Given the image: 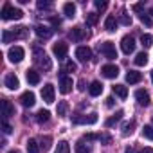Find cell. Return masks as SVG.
<instances>
[{
    "label": "cell",
    "instance_id": "25",
    "mask_svg": "<svg viewBox=\"0 0 153 153\" xmlns=\"http://www.w3.org/2000/svg\"><path fill=\"white\" fill-rule=\"evenodd\" d=\"M51 144H52V137L45 135V137H42V139H40V149H42L43 153L51 149Z\"/></svg>",
    "mask_w": 153,
    "mask_h": 153
},
{
    "label": "cell",
    "instance_id": "45",
    "mask_svg": "<svg viewBox=\"0 0 153 153\" xmlns=\"http://www.w3.org/2000/svg\"><path fill=\"white\" fill-rule=\"evenodd\" d=\"M83 139H85V140H96V139H99V135H94V133H88V135H85Z\"/></svg>",
    "mask_w": 153,
    "mask_h": 153
},
{
    "label": "cell",
    "instance_id": "40",
    "mask_svg": "<svg viewBox=\"0 0 153 153\" xmlns=\"http://www.w3.org/2000/svg\"><path fill=\"white\" fill-rule=\"evenodd\" d=\"M36 6H38V9H51L52 7V4L51 2H45V0H40Z\"/></svg>",
    "mask_w": 153,
    "mask_h": 153
},
{
    "label": "cell",
    "instance_id": "51",
    "mask_svg": "<svg viewBox=\"0 0 153 153\" xmlns=\"http://www.w3.org/2000/svg\"><path fill=\"white\" fill-rule=\"evenodd\" d=\"M148 15H149V16L153 18V7H149V11H148Z\"/></svg>",
    "mask_w": 153,
    "mask_h": 153
},
{
    "label": "cell",
    "instance_id": "11",
    "mask_svg": "<svg viewBox=\"0 0 153 153\" xmlns=\"http://www.w3.org/2000/svg\"><path fill=\"white\" fill-rule=\"evenodd\" d=\"M121 49H123L124 54H131V52L135 51V40H133L131 36H123V40H121Z\"/></svg>",
    "mask_w": 153,
    "mask_h": 153
},
{
    "label": "cell",
    "instance_id": "42",
    "mask_svg": "<svg viewBox=\"0 0 153 153\" xmlns=\"http://www.w3.org/2000/svg\"><path fill=\"white\" fill-rule=\"evenodd\" d=\"M131 9H133L135 13H139V16H140V15L144 13V11H142V9H144V4H133V7H131Z\"/></svg>",
    "mask_w": 153,
    "mask_h": 153
},
{
    "label": "cell",
    "instance_id": "12",
    "mask_svg": "<svg viewBox=\"0 0 153 153\" xmlns=\"http://www.w3.org/2000/svg\"><path fill=\"white\" fill-rule=\"evenodd\" d=\"M101 74L108 79H114L119 76V68H117V65H105V67H101Z\"/></svg>",
    "mask_w": 153,
    "mask_h": 153
},
{
    "label": "cell",
    "instance_id": "24",
    "mask_svg": "<svg viewBox=\"0 0 153 153\" xmlns=\"http://www.w3.org/2000/svg\"><path fill=\"white\" fill-rule=\"evenodd\" d=\"M123 115H124V114H123V110H119V112H117L115 115H112L110 119H106V123H105V126H106V128H110V126H114V124H117V123H119V121L123 119Z\"/></svg>",
    "mask_w": 153,
    "mask_h": 153
},
{
    "label": "cell",
    "instance_id": "27",
    "mask_svg": "<svg viewBox=\"0 0 153 153\" xmlns=\"http://www.w3.org/2000/svg\"><path fill=\"white\" fill-rule=\"evenodd\" d=\"M133 61H135V65H137V67H144V65L148 63V54H146V52H139V54L135 56V59H133Z\"/></svg>",
    "mask_w": 153,
    "mask_h": 153
},
{
    "label": "cell",
    "instance_id": "46",
    "mask_svg": "<svg viewBox=\"0 0 153 153\" xmlns=\"http://www.w3.org/2000/svg\"><path fill=\"white\" fill-rule=\"evenodd\" d=\"M114 103H115V101H114V97H112V96H110V97H106V106H108V108H112V106H114Z\"/></svg>",
    "mask_w": 153,
    "mask_h": 153
},
{
    "label": "cell",
    "instance_id": "39",
    "mask_svg": "<svg viewBox=\"0 0 153 153\" xmlns=\"http://www.w3.org/2000/svg\"><path fill=\"white\" fill-rule=\"evenodd\" d=\"M139 18H140V22H142L144 25H148V27H151V24H153V22H151V16H149V15H146V13H142V15H140Z\"/></svg>",
    "mask_w": 153,
    "mask_h": 153
},
{
    "label": "cell",
    "instance_id": "10",
    "mask_svg": "<svg viewBox=\"0 0 153 153\" xmlns=\"http://www.w3.org/2000/svg\"><path fill=\"white\" fill-rule=\"evenodd\" d=\"M76 58L79 61H83V63L90 61L92 59V49L90 47H78L76 49Z\"/></svg>",
    "mask_w": 153,
    "mask_h": 153
},
{
    "label": "cell",
    "instance_id": "1",
    "mask_svg": "<svg viewBox=\"0 0 153 153\" xmlns=\"http://www.w3.org/2000/svg\"><path fill=\"white\" fill-rule=\"evenodd\" d=\"M33 56H34V63L42 68V70H51V67H52V61H51V58L47 56V52L43 51V49H34V52H33Z\"/></svg>",
    "mask_w": 153,
    "mask_h": 153
},
{
    "label": "cell",
    "instance_id": "36",
    "mask_svg": "<svg viewBox=\"0 0 153 153\" xmlns=\"http://www.w3.org/2000/svg\"><path fill=\"white\" fill-rule=\"evenodd\" d=\"M142 135H144L146 139H149V140H153V126H149V124H146V126L142 128Z\"/></svg>",
    "mask_w": 153,
    "mask_h": 153
},
{
    "label": "cell",
    "instance_id": "50",
    "mask_svg": "<svg viewBox=\"0 0 153 153\" xmlns=\"http://www.w3.org/2000/svg\"><path fill=\"white\" fill-rule=\"evenodd\" d=\"M124 153H135V149H133V148H126V151H124Z\"/></svg>",
    "mask_w": 153,
    "mask_h": 153
},
{
    "label": "cell",
    "instance_id": "35",
    "mask_svg": "<svg viewBox=\"0 0 153 153\" xmlns=\"http://www.w3.org/2000/svg\"><path fill=\"white\" fill-rule=\"evenodd\" d=\"M76 153H90V148L87 144H83V140H79L76 144Z\"/></svg>",
    "mask_w": 153,
    "mask_h": 153
},
{
    "label": "cell",
    "instance_id": "8",
    "mask_svg": "<svg viewBox=\"0 0 153 153\" xmlns=\"http://www.w3.org/2000/svg\"><path fill=\"white\" fill-rule=\"evenodd\" d=\"M72 87H74V81H72V78H68V76L61 74V78H59V92H61L63 96H67V94L72 90Z\"/></svg>",
    "mask_w": 153,
    "mask_h": 153
},
{
    "label": "cell",
    "instance_id": "47",
    "mask_svg": "<svg viewBox=\"0 0 153 153\" xmlns=\"http://www.w3.org/2000/svg\"><path fill=\"white\" fill-rule=\"evenodd\" d=\"M51 22H52V25H54V27H59V25H61V20H59V18H52Z\"/></svg>",
    "mask_w": 153,
    "mask_h": 153
},
{
    "label": "cell",
    "instance_id": "17",
    "mask_svg": "<svg viewBox=\"0 0 153 153\" xmlns=\"http://www.w3.org/2000/svg\"><path fill=\"white\" fill-rule=\"evenodd\" d=\"M34 33H36L38 38H43V40H47V38L52 36V29L47 27V25H36L34 27Z\"/></svg>",
    "mask_w": 153,
    "mask_h": 153
},
{
    "label": "cell",
    "instance_id": "38",
    "mask_svg": "<svg viewBox=\"0 0 153 153\" xmlns=\"http://www.w3.org/2000/svg\"><path fill=\"white\" fill-rule=\"evenodd\" d=\"M119 22L123 24V25H131V18L126 15V11H123V15H121V18H119Z\"/></svg>",
    "mask_w": 153,
    "mask_h": 153
},
{
    "label": "cell",
    "instance_id": "44",
    "mask_svg": "<svg viewBox=\"0 0 153 153\" xmlns=\"http://www.w3.org/2000/svg\"><path fill=\"white\" fill-rule=\"evenodd\" d=\"M97 140H101V142H106V144H110L112 142V137L110 135H106V133H103V135H99V139Z\"/></svg>",
    "mask_w": 153,
    "mask_h": 153
},
{
    "label": "cell",
    "instance_id": "13",
    "mask_svg": "<svg viewBox=\"0 0 153 153\" xmlns=\"http://www.w3.org/2000/svg\"><path fill=\"white\" fill-rule=\"evenodd\" d=\"M20 103H22V106H25V108H31V106H34V103H36V97H34V94L33 92H24L22 96H20Z\"/></svg>",
    "mask_w": 153,
    "mask_h": 153
},
{
    "label": "cell",
    "instance_id": "49",
    "mask_svg": "<svg viewBox=\"0 0 153 153\" xmlns=\"http://www.w3.org/2000/svg\"><path fill=\"white\" fill-rule=\"evenodd\" d=\"M140 153H153V148H144Z\"/></svg>",
    "mask_w": 153,
    "mask_h": 153
},
{
    "label": "cell",
    "instance_id": "52",
    "mask_svg": "<svg viewBox=\"0 0 153 153\" xmlns=\"http://www.w3.org/2000/svg\"><path fill=\"white\" fill-rule=\"evenodd\" d=\"M7 153H20L18 149H11V151H7Z\"/></svg>",
    "mask_w": 153,
    "mask_h": 153
},
{
    "label": "cell",
    "instance_id": "30",
    "mask_svg": "<svg viewBox=\"0 0 153 153\" xmlns=\"http://www.w3.org/2000/svg\"><path fill=\"white\" fill-rule=\"evenodd\" d=\"M27 153H40V144L34 139L27 140Z\"/></svg>",
    "mask_w": 153,
    "mask_h": 153
},
{
    "label": "cell",
    "instance_id": "7",
    "mask_svg": "<svg viewBox=\"0 0 153 153\" xmlns=\"http://www.w3.org/2000/svg\"><path fill=\"white\" fill-rule=\"evenodd\" d=\"M54 96H56V92H54V85L45 83V85L42 87V97H43V101L51 105V103H54Z\"/></svg>",
    "mask_w": 153,
    "mask_h": 153
},
{
    "label": "cell",
    "instance_id": "20",
    "mask_svg": "<svg viewBox=\"0 0 153 153\" xmlns=\"http://www.w3.org/2000/svg\"><path fill=\"white\" fill-rule=\"evenodd\" d=\"M101 92H103V85L99 81H92L90 87H88V94L92 97H97V96H101Z\"/></svg>",
    "mask_w": 153,
    "mask_h": 153
},
{
    "label": "cell",
    "instance_id": "5",
    "mask_svg": "<svg viewBox=\"0 0 153 153\" xmlns=\"http://www.w3.org/2000/svg\"><path fill=\"white\" fill-rule=\"evenodd\" d=\"M24 56H25V52H24V49L18 47V45L11 47V49L7 51V58H9L11 63H20V61L24 59Z\"/></svg>",
    "mask_w": 153,
    "mask_h": 153
},
{
    "label": "cell",
    "instance_id": "21",
    "mask_svg": "<svg viewBox=\"0 0 153 153\" xmlns=\"http://www.w3.org/2000/svg\"><path fill=\"white\" fill-rule=\"evenodd\" d=\"M25 78H27V83L29 85H38L40 83V74L36 70H27L25 72Z\"/></svg>",
    "mask_w": 153,
    "mask_h": 153
},
{
    "label": "cell",
    "instance_id": "37",
    "mask_svg": "<svg viewBox=\"0 0 153 153\" xmlns=\"http://www.w3.org/2000/svg\"><path fill=\"white\" fill-rule=\"evenodd\" d=\"M76 70H78V65L74 61H67L65 67H63V72H76Z\"/></svg>",
    "mask_w": 153,
    "mask_h": 153
},
{
    "label": "cell",
    "instance_id": "23",
    "mask_svg": "<svg viewBox=\"0 0 153 153\" xmlns=\"http://www.w3.org/2000/svg\"><path fill=\"white\" fill-rule=\"evenodd\" d=\"M63 13H65V16H68V18H74V16H76V4H72V2H67V4L63 6Z\"/></svg>",
    "mask_w": 153,
    "mask_h": 153
},
{
    "label": "cell",
    "instance_id": "6",
    "mask_svg": "<svg viewBox=\"0 0 153 153\" xmlns=\"http://www.w3.org/2000/svg\"><path fill=\"white\" fill-rule=\"evenodd\" d=\"M72 123L74 124H96L97 123V114H90L88 117L87 115H74L72 117Z\"/></svg>",
    "mask_w": 153,
    "mask_h": 153
},
{
    "label": "cell",
    "instance_id": "34",
    "mask_svg": "<svg viewBox=\"0 0 153 153\" xmlns=\"http://www.w3.org/2000/svg\"><path fill=\"white\" fill-rule=\"evenodd\" d=\"M140 43H142V47H151L153 45V38H151V34H142L140 36Z\"/></svg>",
    "mask_w": 153,
    "mask_h": 153
},
{
    "label": "cell",
    "instance_id": "31",
    "mask_svg": "<svg viewBox=\"0 0 153 153\" xmlns=\"http://www.w3.org/2000/svg\"><path fill=\"white\" fill-rule=\"evenodd\" d=\"M54 153H70V146H68V142H65V140L58 142V146H56V151H54Z\"/></svg>",
    "mask_w": 153,
    "mask_h": 153
},
{
    "label": "cell",
    "instance_id": "9",
    "mask_svg": "<svg viewBox=\"0 0 153 153\" xmlns=\"http://www.w3.org/2000/svg\"><path fill=\"white\" fill-rule=\"evenodd\" d=\"M52 52H54V56H56L58 59H63V58H67L68 45H67L65 42H58V43L52 45Z\"/></svg>",
    "mask_w": 153,
    "mask_h": 153
},
{
    "label": "cell",
    "instance_id": "18",
    "mask_svg": "<svg viewBox=\"0 0 153 153\" xmlns=\"http://www.w3.org/2000/svg\"><path fill=\"white\" fill-rule=\"evenodd\" d=\"M2 115H4V121H6L7 117L15 115V106L11 105L9 99H4V101H2Z\"/></svg>",
    "mask_w": 153,
    "mask_h": 153
},
{
    "label": "cell",
    "instance_id": "4",
    "mask_svg": "<svg viewBox=\"0 0 153 153\" xmlns=\"http://www.w3.org/2000/svg\"><path fill=\"white\" fill-rule=\"evenodd\" d=\"M99 51L105 54L106 59H115L117 58V51H115V43L114 42H103L99 45Z\"/></svg>",
    "mask_w": 153,
    "mask_h": 153
},
{
    "label": "cell",
    "instance_id": "32",
    "mask_svg": "<svg viewBox=\"0 0 153 153\" xmlns=\"http://www.w3.org/2000/svg\"><path fill=\"white\" fill-rule=\"evenodd\" d=\"M97 20H99V15H96V13H88L87 15V18H85V22H87V25H96L97 24Z\"/></svg>",
    "mask_w": 153,
    "mask_h": 153
},
{
    "label": "cell",
    "instance_id": "14",
    "mask_svg": "<svg viewBox=\"0 0 153 153\" xmlns=\"http://www.w3.org/2000/svg\"><path fill=\"white\" fill-rule=\"evenodd\" d=\"M68 36H70L74 42H81V40H85V38L88 36V33H85L83 27H72V31L68 33Z\"/></svg>",
    "mask_w": 153,
    "mask_h": 153
},
{
    "label": "cell",
    "instance_id": "22",
    "mask_svg": "<svg viewBox=\"0 0 153 153\" xmlns=\"http://www.w3.org/2000/svg\"><path fill=\"white\" fill-rule=\"evenodd\" d=\"M112 90H114V94H115L117 97H121V99H126V97H128V88H126L124 85H114Z\"/></svg>",
    "mask_w": 153,
    "mask_h": 153
},
{
    "label": "cell",
    "instance_id": "29",
    "mask_svg": "<svg viewBox=\"0 0 153 153\" xmlns=\"http://www.w3.org/2000/svg\"><path fill=\"white\" fill-rule=\"evenodd\" d=\"M133 128H135V121H128V123H124V124H123V135H124V137L131 135V133H133Z\"/></svg>",
    "mask_w": 153,
    "mask_h": 153
},
{
    "label": "cell",
    "instance_id": "26",
    "mask_svg": "<svg viewBox=\"0 0 153 153\" xmlns=\"http://www.w3.org/2000/svg\"><path fill=\"white\" fill-rule=\"evenodd\" d=\"M115 27H117V20H115V16H112V15L106 16V20H105V29L112 33V31H115Z\"/></svg>",
    "mask_w": 153,
    "mask_h": 153
},
{
    "label": "cell",
    "instance_id": "41",
    "mask_svg": "<svg viewBox=\"0 0 153 153\" xmlns=\"http://www.w3.org/2000/svg\"><path fill=\"white\" fill-rule=\"evenodd\" d=\"M94 4H96V7H97L99 11H105V9H106V6H108V4L105 2V0H96Z\"/></svg>",
    "mask_w": 153,
    "mask_h": 153
},
{
    "label": "cell",
    "instance_id": "53",
    "mask_svg": "<svg viewBox=\"0 0 153 153\" xmlns=\"http://www.w3.org/2000/svg\"><path fill=\"white\" fill-rule=\"evenodd\" d=\"M151 83H153V70H151Z\"/></svg>",
    "mask_w": 153,
    "mask_h": 153
},
{
    "label": "cell",
    "instance_id": "28",
    "mask_svg": "<svg viewBox=\"0 0 153 153\" xmlns=\"http://www.w3.org/2000/svg\"><path fill=\"white\" fill-rule=\"evenodd\" d=\"M49 117H51V114H49V110H40L38 114H36V121L40 123V124H43V123H47L49 121Z\"/></svg>",
    "mask_w": 153,
    "mask_h": 153
},
{
    "label": "cell",
    "instance_id": "16",
    "mask_svg": "<svg viewBox=\"0 0 153 153\" xmlns=\"http://www.w3.org/2000/svg\"><path fill=\"white\" fill-rule=\"evenodd\" d=\"M4 85H6L9 90H16V88L20 87V81H18V78H16L15 74H7L6 79H4Z\"/></svg>",
    "mask_w": 153,
    "mask_h": 153
},
{
    "label": "cell",
    "instance_id": "43",
    "mask_svg": "<svg viewBox=\"0 0 153 153\" xmlns=\"http://www.w3.org/2000/svg\"><path fill=\"white\" fill-rule=\"evenodd\" d=\"M2 128H4V133H6V135H9V133L13 131V128L7 124V121H2Z\"/></svg>",
    "mask_w": 153,
    "mask_h": 153
},
{
    "label": "cell",
    "instance_id": "19",
    "mask_svg": "<svg viewBox=\"0 0 153 153\" xmlns=\"http://www.w3.org/2000/svg\"><path fill=\"white\" fill-rule=\"evenodd\" d=\"M142 79V74L140 72H137V70H128L126 72V81L130 83V85H135V83H139Z\"/></svg>",
    "mask_w": 153,
    "mask_h": 153
},
{
    "label": "cell",
    "instance_id": "2",
    "mask_svg": "<svg viewBox=\"0 0 153 153\" xmlns=\"http://www.w3.org/2000/svg\"><path fill=\"white\" fill-rule=\"evenodd\" d=\"M2 20H20L22 16H24V13H22V9H16V7H13L11 4H4V7H2Z\"/></svg>",
    "mask_w": 153,
    "mask_h": 153
},
{
    "label": "cell",
    "instance_id": "48",
    "mask_svg": "<svg viewBox=\"0 0 153 153\" xmlns=\"http://www.w3.org/2000/svg\"><path fill=\"white\" fill-rule=\"evenodd\" d=\"M78 85H79V87H78L79 90H85V81H83V79H79V83H78Z\"/></svg>",
    "mask_w": 153,
    "mask_h": 153
},
{
    "label": "cell",
    "instance_id": "3",
    "mask_svg": "<svg viewBox=\"0 0 153 153\" xmlns=\"http://www.w3.org/2000/svg\"><path fill=\"white\" fill-rule=\"evenodd\" d=\"M24 36H27V29L25 27H16L15 31H4L2 33V42L9 43L13 38H24Z\"/></svg>",
    "mask_w": 153,
    "mask_h": 153
},
{
    "label": "cell",
    "instance_id": "33",
    "mask_svg": "<svg viewBox=\"0 0 153 153\" xmlns=\"http://www.w3.org/2000/svg\"><path fill=\"white\" fill-rule=\"evenodd\" d=\"M67 110H68V103L67 101H59V105H58V115L59 117H65L67 115Z\"/></svg>",
    "mask_w": 153,
    "mask_h": 153
},
{
    "label": "cell",
    "instance_id": "15",
    "mask_svg": "<svg viewBox=\"0 0 153 153\" xmlns=\"http://www.w3.org/2000/svg\"><path fill=\"white\" fill-rule=\"evenodd\" d=\"M135 99H137V103L140 105V106H148L149 103H151V99H149V94L146 92V90H137L135 92Z\"/></svg>",
    "mask_w": 153,
    "mask_h": 153
}]
</instances>
